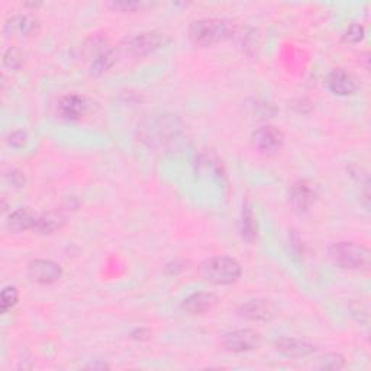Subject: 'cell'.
Listing matches in <instances>:
<instances>
[{
    "instance_id": "18",
    "label": "cell",
    "mask_w": 371,
    "mask_h": 371,
    "mask_svg": "<svg viewBox=\"0 0 371 371\" xmlns=\"http://www.w3.org/2000/svg\"><path fill=\"white\" fill-rule=\"evenodd\" d=\"M116 60H118V53L113 50H105L99 56L95 57L91 65H90V74L95 77H100L115 65Z\"/></svg>"
},
{
    "instance_id": "11",
    "label": "cell",
    "mask_w": 371,
    "mask_h": 371,
    "mask_svg": "<svg viewBox=\"0 0 371 371\" xmlns=\"http://www.w3.org/2000/svg\"><path fill=\"white\" fill-rule=\"evenodd\" d=\"M327 87L337 96H351L358 89L357 77L344 68H335L327 76Z\"/></svg>"
},
{
    "instance_id": "6",
    "label": "cell",
    "mask_w": 371,
    "mask_h": 371,
    "mask_svg": "<svg viewBox=\"0 0 371 371\" xmlns=\"http://www.w3.org/2000/svg\"><path fill=\"white\" fill-rule=\"evenodd\" d=\"M252 144L263 155H275L283 148L285 135L283 132L271 125H264L252 134Z\"/></svg>"
},
{
    "instance_id": "12",
    "label": "cell",
    "mask_w": 371,
    "mask_h": 371,
    "mask_svg": "<svg viewBox=\"0 0 371 371\" xmlns=\"http://www.w3.org/2000/svg\"><path fill=\"white\" fill-rule=\"evenodd\" d=\"M274 348L278 354L287 358H305L316 351V346L305 339L283 337L274 342Z\"/></svg>"
},
{
    "instance_id": "24",
    "label": "cell",
    "mask_w": 371,
    "mask_h": 371,
    "mask_svg": "<svg viewBox=\"0 0 371 371\" xmlns=\"http://www.w3.org/2000/svg\"><path fill=\"white\" fill-rule=\"evenodd\" d=\"M28 143V136L23 131H15L9 135V144L13 148H23Z\"/></svg>"
},
{
    "instance_id": "26",
    "label": "cell",
    "mask_w": 371,
    "mask_h": 371,
    "mask_svg": "<svg viewBox=\"0 0 371 371\" xmlns=\"http://www.w3.org/2000/svg\"><path fill=\"white\" fill-rule=\"evenodd\" d=\"M6 178L13 186V188H22V186H25V176H23V173H20L18 170H12L6 176Z\"/></svg>"
},
{
    "instance_id": "25",
    "label": "cell",
    "mask_w": 371,
    "mask_h": 371,
    "mask_svg": "<svg viewBox=\"0 0 371 371\" xmlns=\"http://www.w3.org/2000/svg\"><path fill=\"white\" fill-rule=\"evenodd\" d=\"M110 6L116 11H121V12H135L138 9L143 8V4H138V2H115L110 4Z\"/></svg>"
},
{
    "instance_id": "2",
    "label": "cell",
    "mask_w": 371,
    "mask_h": 371,
    "mask_svg": "<svg viewBox=\"0 0 371 371\" xmlns=\"http://www.w3.org/2000/svg\"><path fill=\"white\" fill-rule=\"evenodd\" d=\"M235 32L234 23L221 18H206L192 22L189 27V38L196 46H212L216 45Z\"/></svg>"
},
{
    "instance_id": "14",
    "label": "cell",
    "mask_w": 371,
    "mask_h": 371,
    "mask_svg": "<svg viewBox=\"0 0 371 371\" xmlns=\"http://www.w3.org/2000/svg\"><path fill=\"white\" fill-rule=\"evenodd\" d=\"M216 296L214 293L197 292L186 297L181 304V309L189 315H202L211 311L216 305Z\"/></svg>"
},
{
    "instance_id": "19",
    "label": "cell",
    "mask_w": 371,
    "mask_h": 371,
    "mask_svg": "<svg viewBox=\"0 0 371 371\" xmlns=\"http://www.w3.org/2000/svg\"><path fill=\"white\" fill-rule=\"evenodd\" d=\"M63 225H64V218L60 214L50 212L38 216L34 230H37L38 234H53V232L61 229Z\"/></svg>"
},
{
    "instance_id": "22",
    "label": "cell",
    "mask_w": 371,
    "mask_h": 371,
    "mask_svg": "<svg viewBox=\"0 0 371 371\" xmlns=\"http://www.w3.org/2000/svg\"><path fill=\"white\" fill-rule=\"evenodd\" d=\"M19 300V292L15 286H8L2 292V313L9 312L12 308L16 306Z\"/></svg>"
},
{
    "instance_id": "1",
    "label": "cell",
    "mask_w": 371,
    "mask_h": 371,
    "mask_svg": "<svg viewBox=\"0 0 371 371\" xmlns=\"http://www.w3.org/2000/svg\"><path fill=\"white\" fill-rule=\"evenodd\" d=\"M184 124L176 115L154 113L138 124V138L151 148L166 147L183 134Z\"/></svg>"
},
{
    "instance_id": "27",
    "label": "cell",
    "mask_w": 371,
    "mask_h": 371,
    "mask_svg": "<svg viewBox=\"0 0 371 371\" xmlns=\"http://www.w3.org/2000/svg\"><path fill=\"white\" fill-rule=\"evenodd\" d=\"M109 365H106L105 363H95V364H90L89 365V368H93V370H98V368H100V370H103V368H108Z\"/></svg>"
},
{
    "instance_id": "8",
    "label": "cell",
    "mask_w": 371,
    "mask_h": 371,
    "mask_svg": "<svg viewBox=\"0 0 371 371\" xmlns=\"http://www.w3.org/2000/svg\"><path fill=\"white\" fill-rule=\"evenodd\" d=\"M319 197V189L311 180H299L290 189V203L297 212H308Z\"/></svg>"
},
{
    "instance_id": "5",
    "label": "cell",
    "mask_w": 371,
    "mask_h": 371,
    "mask_svg": "<svg viewBox=\"0 0 371 371\" xmlns=\"http://www.w3.org/2000/svg\"><path fill=\"white\" fill-rule=\"evenodd\" d=\"M166 42L167 38L162 32L148 31L125 38L119 45V51L129 57H145L164 46Z\"/></svg>"
},
{
    "instance_id": "17",
    "label": "cell",
    "mask_w": 371,
    "mask_h": 371,
    "mask_svg": "<svg viewBox=\"0 0 371 371\" xmlns=\"http://www.w3.org/2000/svg\"><path fill=\"white\" fill-rule=\"evenodd\" d=\"M6 31L12 32H19L25 37H31L38 34L39 31V22L31 15H18L13 16L8 23H6Z\"/></svg>"
},
{
    "instance_id": "16",
    "label": "cell",
    "mask_w": 371,
    "mask_h": 371,
    "mask_svg": "<svg viewBox=\"0 0 371 371\" xmlns=\"http://www.w3.org/2000/svg\"><path fill=\"white\" fill-rule=\"evenodd\" d=\"M240 232H241V237L244 241L249 244L257 241V235H259L257 218H255L249 203H245L242 207L241 221H240Z\"/></svg>"
},
{
    "instance_id": "21",
    "label": "cell",
    "mask_w": 371,
    "mask_h": 371,
    "mask_svg": "<svg viewBox=\"0 0 371 371\" xmlns=\"http://www.w3.org/2000/svg\"><path fill=\"white\" fill-rule=\"evenodd\" d=\"M345 367V358L341 354H328L319 358V370H341Z\"/></svg>"
},
{
    "instance_id": "15",
    "label": "cell",
    "mask_w": 371,
    "mask_h": 371,
    "mask_svg": "<svg viewBox=\"0 0 371 371\" xmlns=\"http://www.w3.org/2000/svg\"><path fill=\"white\" fill-rule=\"evenodd\" d=\"M38 215L34 214L30 207H19L9 215L8 225L15 232H23V230H34L37 225Z\"/></svg>"
},
{
    "instance_id": "23",
    "label": "cell",
    "mask_w": 371,
    "mask_h": 371,
    "mask_svg": "<svg viewBox=\"0 0 371 371\" xmlns=\"http://www.w3.org/2000/svg\"><path fill=\"white\" fill-rule=\"evenodd\" d=\"M364 35H365L364 27H361L360 23H353V25L346 28L344 34V41L348 44H358L364 39Z\"/></svg>"
},
{
    "instance_id": "13",
    "label": "cell",
    "mask_w": 371,
    "mask_h": 371,
    "mask_svg": "<svg viewBox=\"0 0 371 371\" xmlns=\"http://www.w3.org/2000/svg\"><path fill=\"white\" fill-rule=\"evenodd\" d=\"M87 108H89V103L86 98L76 95V93H73V95L63 96L58 102V112L67 121L80 119L82 116H84V113L87 112Z\"/></svg>"
},
{
    "instance_id": "7",
    "label": "cell",
    "mask_w": 371,
    "mask_h": 371,
    "mask_svg": "<svg viewBox=\"0 0 371 371\" xmlns=\"http://www.w3.org/2000/svg\"><path fill=\"white\" fill-rule=\"evenodd\" d=\"M261 344V335L254 330H237L223 335L222 345L229 353H247L257 350Z\"/></svg>"
},
{
    "instance_id": "3",
    "label": "cell",
    "mask_w": 371,
    "mask_h": 371,
    "mask_svg": "<svg viewBox=\"0 0 371 371\" xmlns=\"http://www.w3.org/2000/svg\"><path fill=\"white\" fill-rule=\"evenodd\" d=\"M330 260L344 270H365L370 267L371 252L367 247L357 242H334L328 248Z\"/></svg>"
},
{
    "instance_id": "10",
    "label": "cell",
    "mask_w": 371,
    "mask_h": 371,
    "mask_svg": "<svg viewBox=\"0 0 371 371\" xmlns=\"http://www.w3.org/2000/svg\"><path fill=\"white\" fill-rule=\"evenodd\" d=\"M61 275L63 268L51 260H32L28 264V277L34 283L53 285L60 280Z\"/></svg>"
},
{
    "instance_id": "4",
    "label": "cell",
    "mask_w": 371,
    "mask_h": 371,
    "mask_svg": "<svg viewBox=\"0 0 371 371\" xmlns=\"http://www.w3.org/2000/svg\"><path fill=\"white\" fill-rule=\"evenodd\" d=\"M200 274L209 283L228 286L238 282L242 268L235 259L226 257V255H216V257L209 259L202 264Z\"/></svg>"
},
{
    "instance_id": "9",
    "label": "cell",
    "mask_w": 371,
    "mask_h": 371,
    "mask_svg": "<svg viewBox=\"0 0 371 371\" xmlns=\"http://www.w3.org/2000/svg\"><path fill=\"white\" fill-rule=\"evenodd\" d=\"M238 316L252 322H270L275 318L277 309L271 300L252 299L238 308Z\"/></svg>"
},
{
    "instance_id": "20",
    "label": "cell",
    "mask_w": 371,
    "mask_h": 371,
    "mask_svg": "<svg viewBox=\"0 0 371 371\" xmlns=\"http://www.w3.org/2000/svg\"><path fill=\"white\" fill-rule=\"evenodd\" d=\"M4 65L11 72H19L23 65V53L16 46H11L4 56Z\"/></svg>"
}]
</instances>
